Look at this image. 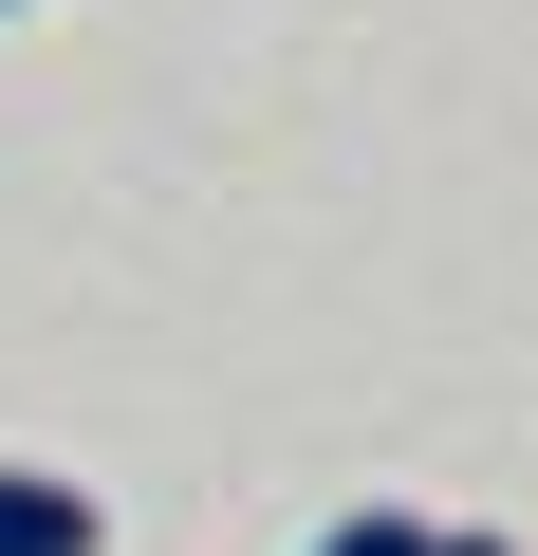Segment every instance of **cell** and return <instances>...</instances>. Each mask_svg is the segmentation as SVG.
<instances>
[{"label": "cell", "instance_id": "obj_1", "mask_svg": "<svg viewBox=\"0 0 538 556\" xmlns=\"http://www.w3.org/2000/svg\"><path fill=\"white\" fill-rule=\"evenodd\" d=\"M93 482H38V464H0V556H93Z\"/></svg>", "mask_w": 538, "mask_h": 556}, {"label": "cell", "instance_id": "obj_2", "mask_svg": "<svg viewBox=\"0 0 538 556\" xmlns=\"http://www.w3.org/2000/svg\"><path fill=\"white\" fill-rule=\"evenodd\" d=\"M427 538H446V519H409V501H353V519H335L316 556H427Z\"/></svg>", "mask_w": 538, "mask_h": 556}, {"label": "cell", "instance_id": "obj_3", "mask_svg": "<svg viewBox=\"0 0 538 556\" xmlns=\"http://www.w3.org/2000/svg\"><path fill=\"white\" fill-rule=\"evenodd\" d=\"M427 556H520V538H427Z\"/></svg>", "mask_w": 538, "mask_h": 556}, {"label": "cell", "instance_id": "obj_4", "mask_svg": "<svg viewBox=\"0 0 538 556\" xmlns=\"http://www.w3.org/2000/svg\"><path fill=\"white\" fill-rule=\"evenodd\" d=\"M0 20H20V0H0Z\"/></svg>", "mask_w": 538, "mask_h": 556}]
</instances>
